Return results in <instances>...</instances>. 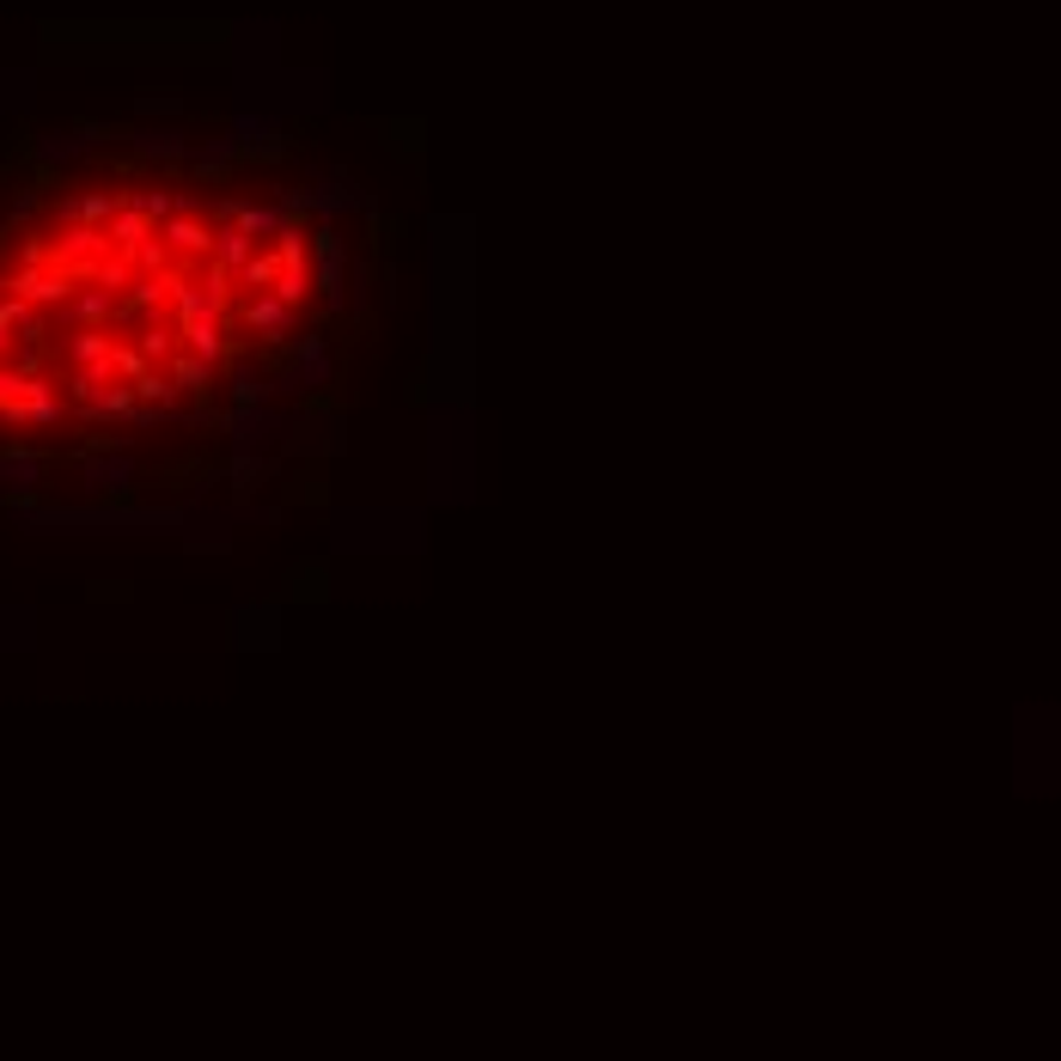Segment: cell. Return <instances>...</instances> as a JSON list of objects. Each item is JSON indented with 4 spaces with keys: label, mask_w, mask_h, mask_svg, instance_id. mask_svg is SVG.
<instances>
[{
    "label": "cell",
    "mask_w": 1061,
    "mask_h": 1061,
    "mask_svg": "<svg viewBox=\"0 0 1061 1061\" xmlns=\"http://www.w3.org/2000/svg\"><path fill=\"white\" fill-rule=\"evenodd\" d=\"M330 306L336 245L299 189L147 159L67 171L0 214V446L220 428Z\"/></svg>",
    "instance_id": "cell-1"
}]
</instances>
